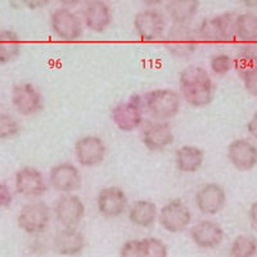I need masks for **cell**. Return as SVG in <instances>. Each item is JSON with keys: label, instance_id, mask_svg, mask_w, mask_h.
I'll use <instances>...</instances> for the list:
<instances>
[{"label": "cell", "instance_id": "cell-1", "mask_svg": "<svg viewBox=\"0 0 257 257\" xmlns=\"http://www.w3.org/2000/svg\"><path fill=\"white\" fill-rule=\"evenodd\" d=\"M181 95L192 107H205L213 100L212 79L207 71L199 66H189L180 72Z\"/></svg>", "mask_w": 257, "mask_h": 257}, {"label": "cell", "instance_id": "cell-2", "mask_svg": "<svg viewBox=\"0 0 257 257\" xmlns=\"http://www.w3.org/2000/svg\"><path fill=\"white\" fill-rule=\"evenodd\" d=\"M165 47L176 58H188L198 47V35L188 24H174L166 34Z\"/></svg>", "mask_w": 257, "mask_h": 257}, {"label": "cell", "instance_id": "cell-3", "mask_svg": "<svg viewBox=\"0 0 257 257\" xmlns=\"http://www.w3.org/2000/svg\"><path fill=\"white\" fill-rule=\"evenodd\" d=\"M144 105L151 116L166 121L178 114L180 109V96L170 89H157L147 93L143 98Z\"/></svg>", "mask_w": 257, "mask_h": 257}, {"label": "cell", "instance_id": "cell-4", "mask_svg": "<svg viewBox=\"0 0 257 257\" xmlns=\"http://www.w3.org/2000/svg\"><path fill=\"white\" fill-rule=\"evenodd\" d=\"M234 20L231 13L205 18L199 25L197 35L206 43H228L234 39Z\"/></svg>", "mask_w": 257, "mask_h": 257}, {"label": "cell", "instance_id": "cell-5", "mask_svg": "<svg viewBox=\"0 0 257 257\" xmlns=\"http://www.w3.org/2000/svg\"><path fill=\"white\" fill-rule=\"evenodd\" d=\"M50 221L49 206L43 201H34L22 207L18 215V226L25 233L36 235L48 228Z\"/></svg>", "mask_w": 257, "mask_h": 257}, {"label": "cell", "instance_id": "cell-6", "mask_svg": "<svg viewBox=\"0 0 257 257\" xmlns=\"http://www.w3.org/2000/svg\"><path fill=\"white\" fill-rule=\"evenodd\" d=\"M143 98L133 95L112 109V120L121 132H134L143 122Z\"/></svg>", "mask_w": 257, "mask_h": 257}, {"label": "cell", "instance_id": "cell-7", "mask_svg": "<svg viewBox=\"0 0 257 257\" xmlns=\"http://www.w3.org/2000/svg\"><path fill=\"white\" fill-rule=\"evenodd\" d=\"M161 226L169 233L184 231L192 222V212L181 199H173L161 208L158 216Z\"/></svg>", "mask_w": 257, "mask_h": 257}, {"label": "cell", "instance_id": "cell-8", "mask_svg": "<svg viewBox=\"0 0 257 257\" xmlns=\"http://www.w3.org/2000/svg\"><path fill=\"white\" fill-rule=\"evenodd\" d=\"M50 26L57 38L63 41H76L82 36V22L67 7L56 9L50 16Z\"/></svg>", "mask_w": 257, "mask_h": 257}, {"label": "cell", "instance_id": "cell-9", "mask_svg": "<svg viewBox=\"0 0 257 257\" xmlns=\"http://www.w3.org/2000/svg\"><path fill=\"white\" fill-rule=\"evenodd\" d=\"M134 27L138 36L143 41H156L164 36L166 20L164 15L155 9L139 12L134 18Z\"/></svg>", "mask_w": 257, "mask_h": 257}, {"label": "cell", "instance_id": "cell-10", "mask_svg": "<svg viewBox=\"0 0 257 257\" xmlns=\"http://www.w3.org/2000/svg\"><path fill=\"white\" fill-rule=\"evenodd\" d=\"M107 155V147L99 137L88 135L80 138L75 143V156L81 166H98L104 161Z\"/></svg>", "mask_w": 257, "mask_h": 257}, {"label": "cell", "instance_id": "cell-11", "mask_svg": "<svg viewBox=\"0 0 257 257\" xmlns=\"http://www.w3.org/2000/svg\"><path fill=\"white\" fill-rule=\"evenodd\" d=\"M12 104L18 113L31 116L43 108V96L32 84H18L12 90Z\"/></svg>", "mask_w": 257, "mask_h": 257}, {"label": "cell", "instance_id": "cell-12", "mask_svg": "<svg viewBox=\"0 0 257 257\" xmlns=\"http://www.w3.org/2000/svg\"><path fill=\"white\" fill-rule=\"evenodd\" d=\"M54 213L64 228H76L85 216V206L77 196L66 194L57 201Z\"/></svg>", "mask_w": 257, "mask_h": 257}, {"label": "cell", "instance_id": "cell-13", "mask_svg": "<svg viewBox=\"0 0 257 257\" xmlns=\"http://www.w3.org/2000/svg\"><path fill=\"white\" fill-rule=\"evenodd\" d=\"M49 183L58 192L72 193L81 187V174L75 165L62 162L52 167Z\"/></svg>", "mask_w": 257, "mask_h": 257}, {"label": "cell", "instance_id": "cell-14", "mask_svg": "<svg viewBox=\"0 0 257 257\" xmlns=\"http://www.w3.org/2000/svg\"><path fill=\"white\" fill-rule=\"evenodd\" d=\"M16 190L25 197L44 196L48 184L43 174L35 167H24L16 174Z\"/></svg>", "mask_w": 257, "mask_h": 257}, {"label": "cell", "instance_id": "cell-15", "mask_svg": "<svg viewBox=\"0 0 257 257\" xmlns=\"http://www.w3.org/2000/svg\"><path fill=\"white\" fill-rule=\"evenodd\" d=\"M96 207L103 216L118 217L127 208V197L120 188H103L96 197Z\"/></svg>", "mask_w": 257, "mask_h": 257}, {"label": "cell", "instance_id": "cell-16", "mask_svg": "<svg viewBox=\"0 0 257 257\" xmlns=\"http://www.w3.org/2000/svg\"><path fill=\"white\" fill-rule=\"evenodd\" d=\"M196 205L205 215H216L226 205V193L216 183L206 184L197 192Z\"/></svg>", "mask_w": 257, "mask_h": 257}, {"label": "cell", "instance_id": "cell-17", "mask_svg": "<svg viewBox=\"0 0 257 257\" xmlns=\"http://www.w3.org/2000/svg\"><path fill=\"white\" fill-rule=\"evenodd\" d=\"M228 158L239 171H251L257 166V147L247 139L233 141L228 147Z\"/></svg>", "mask_w": 257, "mask_h": 257}, {"label": "cell", "instance_id": "cell-18", "mask_svg": "<svg viewBox=\"0 0 257 257\" xmlns=\"http://www.w3.org/2000/svg\"><path fill=\"white\" fill-rule=\"evenodd\" d=\"M174 133L173 127L166 121L149 122L143 132V143L149 151L158 152L164 151L166 147L173 144Z\"/></svg>", "mask_w": 257, "mask_h": 257}, {"label": "cell", "instance_id": "cell-19", "mask_svg": "<svg viewBox=\"0 0 257 257\" xmlns=\"http://www.w3.org/2000/svg\"><path fill=\"white\" fill-rule=\"evenodd\" d=\"M190 237L199 248H216L224 240V230L216 222L202 220L193 226Z\"/></svg>", "mask_w": 257, "mask_h": 257}, {"label": "cell", "instance_id": "cell-20", "mask_svg": "<svg viewBox=\"0 0 257 257\" xmlns=\"http://www.w3.org/2000/svg\"><path fill=\"white\" fill-rule=\"evenodd\" d=\"M85 26L94 32H104L112 24V12L104 0H90L84 9Z\"/></svg>", "mask_w": 257, "mask_h": 257}, {"label": "cell", "instance_id": "cell-21", "mask_svg": "<svg viewBox=\"0 0 257 257\" xmlns=\"http://www.w3.org/2000/svg\"><path fill=\"white\" fill-rule=\"evenodd\" d=\"M54 248L62 256H77L85 248V237L76 228H63L54 237Z\"/></svg>", "mask_w": 257, "mask_h": 257}, {"label": "cell", "instance_id": "cell-22", "mask_svg": "<svg viewBox=\"0 0 257 257\" xmlns=\"http://www.w3.org/2000/svg\"><path fill=\"white\" fill-rule=\"evenodd\" d=\"M175 161L176 167L181 173H196L203 165L205 152L198 147L183 146L176 151Z\"/></svg>", "mask_w": 257, "mask_h": 257}, {"label": "cell", "instance_id": "cell-23", "mask_svg": "<svg viewBox=\"0 0 257 257\" xmlns=\"http://www.w3.org/2000/svg\"><path fill=\"white\" fill-rule=\"evenodd\" d=\"M199 0H169L166 12L174 24H189L199 11Z\"/></svg>", "mask_w": 257, "mask_h": 257}, {"label": "cell", "instance_id": "cell-24", "mask_svg": "<svg viewBox=\"0 0 257 257\" xmlns=\"http://www.w3.org/2000/svg\"><path fill=\"white\" fill-rule=\"evenodd\" d=\"M158 216L157 206L151 201L142 199L134 202L128 210V220L132 224L141 226V228H149L155 224Z\"/></svg>", "mask_w": 257, "mask_h": 257}, {"label": "cell", "instance_id": "cell-25", "mask_svg": "<svg viewBox=\"0 0 257 257\" xmlns=\"http://www.w3.org/2000/svg\"><path fill=\"white\" fill-rule=\"evenodd\" d=\"M234 38L245 44L257 43V16L254 13H242L234 20Z\"/></svg>", "mask_w": 257, "mask_h": 257}, {"label": "cell", "instance_id": "cell-26", "mask_svg": "<svg viewBox=\"0 0 257 257\" xmlns=\"http://www.w3.org/2000/svg\"><path fill=\"white\" fill-rule=\"evenodd\" d=\"M21 40L12 30L0 31V64L8 63L20 56Z\"/></svg>", "mask_w": 257, "mask_h": 257}, {"label": "cell", "instance_id": "cell-27", "mask_svg": "<svg viewBox=\"0 0 257 257\" xmlns=\"http://www.w3.org/2000/svg\"><path fill=\"white\" fill-rule=\"evenodd\" d=\"M234 68L238 73L257 71V44H247L238 52L234 59Z\"/></svg>", "mask_w": 257, "mask_h": 257}, {"label": "cell", "instance_id": "cell-28", "mask_svg": "<svg viewBox=\"0 0 257 257\" xmlns=\"http://www.w3.org/2000/svg\"><path fill=\"white\" fill-rule=\"evenodd\" d=\"M231 257H254L257 256V239L252 235L240 234L233 240L230 247Z\"/></svg>", "mask_w": 257, "mask_h": 257}, {"label": "cell", "instance_id": "cell-29", "mask_svg": "<svg viewBox=\"0 0 257 257\" xmlns=\"http://www.w3.org/2000/svg\"><path fill=\"white\" fill-rule=\"evenodd\" d=\"M167 247L157 238L139 239V257H166Z\"/></svg>", "mask_w": 257, "mask_h": 257}, {"label": "cell", "instance_id": "cell-30", "mask_svg": "<svg viewBox=\"0 0 257 257\" xmlns=\"http://www.w3.org/2000/svg\"><path fill=\"white\" fill-rule=\"evenodd\" d=\"M210 67L217 76H224L234 68V59L229 54H216L210 61Z\"/></svg>", "mask_w": 257, "mask_h": 257}, {"label": "cell", "instance_id": "cell-31", "mask_svg": "<svg viewBox=\"0 0 257 257\" xmlns=\"http://www.w3.org/2000/svg\"><path fill=\"white\" fill-rule=\"evenodd\" d=\"M20 132V123L11 114L0 113V141L15 137Z\"/></svg>", "mask_w": 257, "mask_h": 257}, {"label": "cell", "instance_id": "cell-32", "mask_svg": "<svg viewBox=\"0 0 257 257\" xmlns=\"http://www.w3.org/2000/svg\"><path fill=\"white\" fill-rule=\"evenodd\" d=\"M238 75L242 79L247 93L257 98V71H248V72H242Z\"/></svg>", "mask_w": 257, "mask_h": 257}, {"label": "cell", "instance_id": "cell-33", "mask_svg": "<svg viewBox=\"0 0 257 257\" xmlns=\"http://www.w3.org/2000/svg\"><path fill=\"white\" fill-rule=\"evenodd\" d=\"M120 256L122 257H139V239L127 240L120 249Z\"/></svg>", "mask_w": 257, "mask_h": 257}, {"label": "cell", "instance_id": "cell-34", "mask_svg": "<svg viewBox=\"0 0 257 257\" xmlns=\"http://www.w3.org/2000/svg\"><path fill=\"white\" fill-rule=\"evenodd\" d=\"M13 201L12 192L6 183H0V208H7Z\"/></svg>", "mask_w": 257, "mask_h": 257}, {"label": "cell", "instance_id": "cell-35", "mask_svg": "<svg viewBox=\"0 0 257 257\" xmlns=\"http://www.w3.org/2000/svg\"><path fill=\"white\" fill-rule=\"evenodd\" d=\"M21 2H22V4H24L26 8L35 11V9L44 8L45 6L49 4L50 0H21Z\"/></svg>", "mask_w": 257, "mask_h": 257}, {"label": "cell", "instance_id": "cell-36", "mask_svg": "<svg viewBox=\"0 0 257 257\" xmlns=\"http://www.w3.org/2000/svg\"><path fill=\"white\" fill-rule=\"evenodd\" d=\"M247 130H248L249 135L257 141V112H254L249 122L247 123Z\"/></svg>", "mask_w": 257, "mask_h": 257}, {"label": "cell", "instance_id": "cell-37", "mask_svg": "<svg viewBox=\"0 0 257 257\" xmlns=\"http://www.w3.org/2000/svg\"><path fill=\"white\" fill-rule=\"evenodd\" d=\"M249 220H251L252 225L257 229V202H253L249 207Z\"/></svg>", "mask_w": 257, "mask_h": 257}, {"label": "cell", "instance_id": "cell-38", "mask_svg": "<svg viewBox=\"0 0 257 257\" xmlns=\"http://www.w3.org/2000/svg\"><path fill=\"white\" fill-rule=\"evenodd\" d=\"M141 2L148 7H156V6H161V4H164L166 0H141Z\"/></svg>", "mask_w": 257, "mask_h": 257}, {"label": "cell", "instance_id": "cell-39", "mask_svg": "<svg viewBox=\"0 0 257 257\" xmlns=\"http://www.w3.org/2000/svg\"><path fill=\"white\" fill-rule=\"evenodd\" d=\"M64 7H75L81 3V0H59Z\"/></svg>", "mask_w": 257, "mask_h": 257}, {"label": "cell", "instance_id": "cell-40", "mask_svg": "<svg viewBox=\"0 0 257 257\" xmlns=\"http://www.w3.org/2000/svg\"><path fill=\"white\" fill-rule=\"evenodd\" d=\"M247 8H257V0H240Z\"/></svg>", "mask_w": 257, "mask_h": 257}]
</instances>
